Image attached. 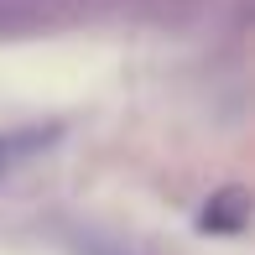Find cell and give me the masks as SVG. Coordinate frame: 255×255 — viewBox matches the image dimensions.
<instances>
[{
	"label": "cell",
	"instance_id": "cell-2",
	"mask_svg": "<svg viewBox=\"0 0 255 255\" xmlns=\"http://www.w3.org/2000/svg\"><path fill=\"white\" fill-rule=\"evenodd\" d=\"M0 167H10V146L5 141H0Z\"/></svg>",
	"mask_w": 255,
	"mask_h": 255
},
{
	"label": "cell",
	"instance_id": "cell-1",
	"mask_svg": "<svg viewBox=\"0 0 255 255\" xmlns=\"http://www.w3.org/2000/svg\"><path fill=\"white\" fill-rule=\"evenodd\" d=\"M245 219H250L245 193H224V198H214V203L203 208V229H208V235H240Z\"/></svg>",
	"mask_w": 255,
	"mask_h": 255
}]
</instances>
